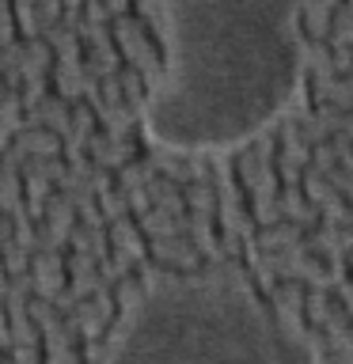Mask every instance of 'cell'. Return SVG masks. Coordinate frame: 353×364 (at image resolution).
<instances>
[{
	"label": "cell",
	"mask_w": 353,
	"mask_h": 364,
	"mask_svg": "<svg viewBox=\"0 0 353 364\" xmlns=\"http://www.w3.org/2000/svg\"><path fill=\"white\" fill-rule=\"evenodd\" d=\"M107 4H110V8H125V0H107Z\"/></svg>",
	"instance_id": "3"
},
{
	"label": "cell",
	"mask_w": 353,
	"mask_h": 364,
	"mask_svg": "<svg viewBox=\"0 0 353 364\" xmlns=\"http://www.w3.org/2000/svg\"><path fill=\"white\" fill-rule=\"evenodd\" d=\"M110 364H312V353L251 284L164 277L125 311Z\"/></svg>",
	"instance_id": "2"
},
{
	"label": "cell",
	"mask_w": 353,
	"mask_h": 364,
	"mask_svg": "<svg viewBox=\"0 0 353 364\" xmlns=\"http://www.w3.org/2000/svg\"><path fill=\"white\" fill-rule=\"evenodd\" d=\"M164 50L144 114L167 152H224L258 136L300 84L304 0H137Z\"/></svg>",
	"instance_id": "1"
}]
</instances>
